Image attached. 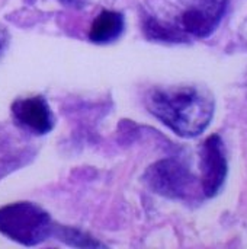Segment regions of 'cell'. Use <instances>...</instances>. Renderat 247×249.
<instances>
[{
  "mask_svg": "<svg viewBox=\"0 0 247 249\" xmlns=\"http://www.w3.org/2000/svg\"><path fill=\"white\" fill-rule=\"evenodd\" d=\"M148 109L165 125L182 137L199 136L214 115V98L198 86L156 89L147 101Z\"/></svg>",
  "mask_w": 247,
  "mask_h": 249,
  "instance_id": "6da1fadb",
  "label": "cell"
},
{
  "mask_svg": "<svg viewBox=\"0 0 247 249\" xmlns=\"http://www.w3.org/2000/svg\"><path fill=\"white\" fill-rule=\"evenodd\" d=\"M49 214L32 203H13L0 207V233L25 247L44 242L52 232Z\"/></svg>",
  "mask_w": 247,
  "mask_h": 249,
  "instance_id": "7a4b0ae2",
  "label": "cell"
},
{
  "mask_svg": "<svg viewBox=\"0 0 247 249\" xmlns=\"http://www.w3.org/2000/svg\"><path fill=\"white\" fill-rule=\"evenodd\" d=\"M146 179L154 193L167 198H185L194 182L189 169L175 159H163L151 165Z\"/></svg>",
  "mask_w": 247,
  "mask_h": 249,
  "instance_id": "3957f363",
  "label": "cell"
},
{
  "mask_svg": "<svg viewBox=\"0 0 247 249\" xmlns=\"http://www.w3.org/2000/svg\"><path fill=\"white\" fill-rule=\"evenodd\" d=\"M229 3L230 0H197L181 15L178 26L197 38L210 36L226 15Z\"/></svg>",
  "mask_w": 247,
  "mask_h": 249,
  "instance_id": "277c9868",
  "label": "cell"
},
{
  "mask_svg": "<svg viewBox=\"0 0 247 249\" xmlns=\"http://www.w3.org/2000/svg\"><path fill=\"white\" fill-rule=\"evenodd\" d=\"M201 172L202 190L207 197H214L223 187L229 165L224 143L220 136L213 134L201 144Z\"/></svg>",
  "mask_w": 247,
  "mask_h": 249,
  "instance_id": "5b68a950",
  "label": "cell"
},
{
  "mask_svg": "<svg viewBox=\"0 0 247 249\" xmlns=\"http://www.w3.org/2000/svg\"><path fill=\"white\" fill-rule=\"evenodd\" d=\"M12 114L20 125L36 134H45L54 127L52 112L42 96L16 99L12 105Z\"/></svg>",
  "mask_w": 247,
  "mask_h": 249,
  "instance_id": "8992f818",
  "label": "cell"
},
{
  "mask_svg": "<svg viewBox=\"0 0 247 249\" xmlns=\"http://www.w3.org/2000/svg\"><path fill=\"white\" fill-rule=\"evenodd\" d=\"M124 16L115 10L100 12L89 31V39L95 44H108L115 41L124 32Z\"/></svg>",
  "mask_w": 247,
  "mask_h": 249,
  "instance_id": "52a82bcc",
  "label": "cell"
},
{
  "mask_svg": "<svg viewBox=\"0 0 247 249\" xmlns=\"http://www.w3.org/2000/svg\"><path fill=\"white\" fill-rule=\"evenodd\" d=\"M146 34L153 38V39H160V41H170V42H179L185 39V34L179 29V26H169L166 23L157 22L151 18L146 20L144 25Z\"/></svg>",
  "mask_w": 247,
  "mask_h": 249,
  "instance_id": "ba28073f",
  "label": "cell"
},
{
  "mask_svg": "<svg viewBox=\"0 0 247 249\" xmlns=\"http://www.w3.org/2000/svg\"><path fill=\"white\" fill-rule=\"evenodd\" d=\"M60 238L67 242L71 244L74 247H102V244L95 242L92 238H89L87 235H83L82 232L76 231V229H60Z\"/></svg>",
  "mask_w": 247,
  "mask_h": 249,
  "instance_id": "9c48e42d",
  "label": "cell"
},
{
  "mask_svg": "<svg viewBox=\"0 0 247 249\" xmlns=\"http://www.w3.org/2000/svg\"><path fill=\"white\" fill-rule=\"evenodd\" d=\"M61 3H64V4H70V3H73L74 0H60Z\"/></svg>",
  "mask_w": 247,
  "mask_h": 249,
  "instance_id": "30bf717a",
  "label": "cell"
},
{
  "mask_svg": "<svg viewBox=\"0 0 247 249\" xmlns=\"http://www.w3.org/2000/svg\"><path fill=\"white\" fill-rule=\"evenodd\" d=\"M0 47H1V39H0Z\"/></svg>",
  "mask_w": 247,
  "mask_h": 249,
  "instance_id": "8fae6325",
  "label": "cell"
}]
</instances>
